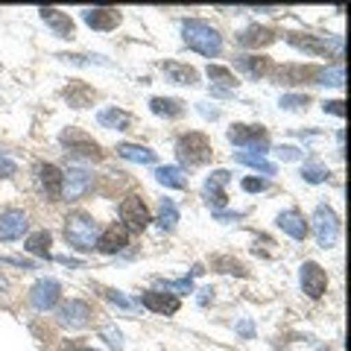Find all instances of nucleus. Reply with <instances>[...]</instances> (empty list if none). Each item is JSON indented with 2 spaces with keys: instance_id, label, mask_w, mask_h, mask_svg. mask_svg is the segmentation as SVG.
<instances>
[{
  "instance_id": "nucleus-42",
  "label": "nucleus",
  "mask_w": 351,
  "mask_h": 351,
  "mask_svg": "<svg viewBox=\"0 0 351 351\" xmlns=\"http://www.w3.org/2000/svg\"><path fill=\"white\" fill-rule=\"evenodd\" d=\"M167 287H173L176 293H191V290H193V281H191V278H182V281L167 284Z\"/></svg>"
},
{
  "instance_id": "nucleus-20",
  "label": "nucleus",
  "mask_w": 351,
  "mask_h": 351,
  "mask_svg": "<svg viewBox=\"0 0 351 351\" xmlns=\"http://www.w3.org/2000/svg\"><path fill=\"white\" fill-rule=\"evenodd\" d=\"M208 80L214 82V88H211V91H214L217 97H226V94H232V91H234V85H237L234 73L228 71V68H219V64H208Z\"/></svg>"
},
{
  "instance_id": "nucleus-27",
  "label": "nucleus",
  "mask_w": 351,
  "mask_h": 351,
  "mask_svg": "<svg viewBox=\"0 0 351 351\" xmlns=\"http://www.w3.org/2000/svg\"><path fill=\"white\" fill-rule=\"evenodd\" d=\"M156 179L164 184V188H173V191H184V188H188V179H184L182 170L173 167V164H167V167H158Z\"/></svg>"
},
{
  "instance_id": "nucleus-45",
  "label": "nucleus",
  "mask_w": 351,
  "mask_h": 351,
  "mask_svg": "<svg viewBox=\"0 0 351 351\" xmlns=\"http://www.w3.org/2000/svg\"><path fill=\"white\" fill-rule=\"evenodd\" d=\"M240 334H246V337H249V334H252V325H249V322H243V325H240Z\"/></svg>"
},
{
  "instance_id": "nucleus-4",
  "label": "nucleus",
  "mask_w": 351,
  "mask_h": 351,
  "mask_svg": "<svg viewBox=\"0 0 351 351\" xmlns=\"http://www.w3.org/2000/svg\"><path fill=\"white\" fill-rule=\"evenodd\" d=\"M62 144L68 147V156H73V158L103 161V149H100V144H97L91 135H85L82 129H64V132H62Z\"/></svg>"
},
{
  "instance_id": "nucleus-15",
  "label": "nucleus",
  "mask_w": 351,
  "mask_h": 351,
  "mask_svg": "<svg viewBox=\"0 0 351 351\" xmlns=\"http://www.w3.org/2000/svg\"><path fill=\"white\" fill-rule=\"evenodd\" d=\"M141 304H144L147 311L164 313V316H173L176 311H179V299H176L173 293H156V290H149V293L141 295Z\"/></svg>"
},
{
  "instance_id": "nucleus-41",
  "label": "nucleus",
  "mask_w": 351,
  "mask_h": 351,
  "mask_svg": "<svg viewBox=\"0 0 351 351\" xmlns=\"http://www.w3.org/2000/svg\"><path fill=\"white\" fill-rule=\"evenodd\" d=\"M325 112H331L337 117H346V103L343 100H328L325 103Z\"/></svg>"
},
{
  "instance_id": "nucleus-34",
  "label": "nucleus",
  "mask_w": 351,
  "mask_h": 351,
  "mask_svg": "<svg viewBox=\"0 0 351 351\" xmlns=\"http://www.w3.org/2000/svg\"><path fill=\"white\" fill-rule=\"evenodd\" d=\"M316 82H319V85H343L346 82L343 64H337V68H331V71H319V73H316Z\"/></svg>"
},
{
  "instance_id": "nucleus-16",
  "label": "nucleus",
  "mask_w": 351,
  "mask_h": 351,
  "mask_svg": "<svg viewBox=\"0 0 351 351\" xmlns=\"http://www.w3.org/2000/svg\"><path fill=\"white\" fill-rule=\"evenodd\" d=\"M228 179H232V173H228V170H217V173H211V179L205 182V199L211 202L217 211L228 202V196L223 191V184H228Z\"/></svg>"
},
{
  "instance_id": "nucleus-33",
  "label": "nucleus",
  "mask_w": 351,
  "mask_h": 351,
  "mask_svg": "<svg viewBox=\"0 0 351 351\" xmlns=\"http://www.w3.org/2000/svg\"><path fill=\"white\" fill-rule=\"evenodd\" d=\"M234 158H237L240 164H246V167H255V170H261V173H267V176L276 173V164L267 161L263 156H255V152H237Z\"/></svg>"
},
{
  "instance_id": "nucleus-37",
  "label": "nucleus",
  "mask_w": 351,
  "mask_h": 351,
  "mask_svg": "<svg viewBox=\"0 0 351 351\" xmlns=\"http://www.w3.org/2000/svg\"><path fill=\"white\" fill-rule=\"evenodd\" d=\"M307 103H311V97L307 94H287V97H281V108H304Z\"/></svg>"
},
{
  "instance_id": "nucleus-24",
  "label": "nucleus",
  "mask_w": 351,
  "mask_h": 351,
  "mask_svg": "<svg viewBox=\"0 0 351 351\" xmlns=\"http://www.w3.org/2000/svg\"><path fill=\"white\" fill-rule=\"evenodd\" d=\"M278 226H281V232H287L293 240H304L307 237V223H304V217L299 211H284L278 217Z\"/></svg>"
},
{
  "instance_id": "nucleus-43",
  "label": "nucleus",
  "mask_w": 351,
  "mask_h": 351,
  "mask_svg": "<svg viewBox=\"0 0 351 351\" xmlns=\"http://www.w3.org/2000/svg\"><path fill=\"white\" fill-rule=\"evenodd\" d=\"M278 156H281V161H295V158H299V149H295V147H281Z\"/></svg>"
},
{
  "instance_id": "nucleus-40",
  "label": "nucleus",
  "mask_w": 351,
  "mask_h": 351,
  "mask_svg": "<svg viewBox=\"0 0 351 351\" xmlns=\"http://www.w3.org/2000/svg\"><path fill=\"white\" fill-rule=\"evenodd\" d=\"M15 170H18V164L12 161V158H6V156H0V176H15Z\"/></svg>"
},
{
  "instance_id": "nucleus-13",
  "label": "nucleus",
  "mask_w": 351,
  "mask_h": 351,
  "mask_svg": "<svg viewBox=\"0 0 351 351\" xmlns=\"http://www.w3.org/2000/svg\"><path fill=\"white\" fill-rule=\"evenodd\" d=\"M27 228V214L18 211V208H9V211L0 214V240H18Z\"/></svg>"
},
{
  "instance_id": "nucleus-28",
  "label": "nucleus",
  "mask_w": 351,
  "mask_h": 351,
  "mask_svg": "<svg viewBox=\"0 0 351 351\" xmlns=\"http://www.w3.org/2000/svg\"><path fill=\"white\" fill-rule=\"evenodd\" d=\"M117 156L126 161H138V164H156V152L147 147H138V144H120Z\"/></svg>"
},
{
  "instance_id": "nucleus-22",
  "label": "nucleus",
  "mask_w": 351,
  "mask_h": 351,
  "mask_svg": "<svg viewBox=\"0 0 351 351\" xmlns=\"http://www.w3.org/2000/svg\"><path fill=\"white\" fill-rule=\"evenodd\" d=\"M237 68L246 76H252V80H263V76L272 73V59H267V56H240Z\"/></svg>"
},
{
  "instance_id": "nucleus-17",
  "label": "nucleus",
  "mask_w": 351,
  "mask_h": 351,
  "mask_svg": "<svg viewBox=\"0 0 351 351\" xmlns=\"http://www.w3.org/2000/svg\"><path fill=\"white\" fill-rule=\"evenodd\" d=\"M41 18H44V24H47L53 32H56L59 38H73V21L62 12V9H53V6H44L38 9Z\"/></svg>"
},
{
  "instance_id": "nucleus-25",
  "label": "nucleus",
  "mask_w": 351,
  "mask_h": 351,
  "mask_svg": "<svg viewBox=\"0 0 351 351\" xmlns=\"http://www.w3.org/2000/svg\"><path fill=\"white\" fill-rule=\"evenodd\" d=\"M38 179H41V188L47 191L50 199L62 196V170L56 167V164H44V167L38 170Z\"/></svg>"
},
{
  "instance_id": "nucleus-7",
  "label": "nucleus",
  "mask_w": 351,
  "mask_h": 351,
  "mask_svg": "<svg viewBox=\"0 0 351 351\" xmlns=\"http://www.w3.org/2000/svg\"><path fill=\"white\" fill-rule=\"evenodd\" d=\"M337 232H339L337 214L328 205H319L313 211V234H316V243H319L322 249H331L334 240H337Z\"/></svg>"
},
{
  "instance_id": "nucleus-12",
  "label": "nucleus",
  "mask_w": 351,
  "mask_h": 351,
  "mask_svg": "<svg viewBox=\"0 0 351 351\" xmlns=\"http://www.w3.org/2000/svg\"><path fill=\"white\" fill-rule=\"evenodd\" d=\"M88 188H91V176L80 167H71L62 176V196L64 199H80L82 193H88Z\"/></svg>"
},
{
  "instance_id": "nucleus-31",
  "label": "nucleus",
  "mask_w": 351,
  "mask_h": 351,
  "mask_svg": "<svg viewBox=\"0 0 351 351\" xmlns=\"http://www.w3.org/2000/svg\"><path fill=\"white\" fill-rule=\"evenodd\" d=\"M24 249L29 252V255H36V258H50V232H36V234H29L27 243H24Z\"/></svg>"
},
{
  "instance_id": "nucleus-39",
  "label": "nucleus",
  "mask_w": 351,
  "mask_h": 351,
  "mask_svg": "<svg viewBox=\"0 0 351 351\" xmlns=\"http://www.w3.org/2000/svg\"><path fill=\"white\" fill-rule=\"evenodd\" d=\"M243 191L261 193V191H267V182H263V179H243Z\"/></svg>"
},
{
  "instance_id": "nucleus-19",
  "label": "nucleus",
  "mask_w": 351,
  "mask_h": 351,
  "mask_svg": "<svg viewBox=\"0 0 351 351\" xmlns=\"http://www.w3.org/2000/svg\"><path fill=\"white\" fill-rule=\"evenodd\" d=\"M272 41H276V29H269V27H249L237 36L240 47H252V50L267 47V44H272Z\"/></svg>"
},
{
  "instance_id": "nucleus-32",
  "label": "nucleus",
  "mask_w": 351,
  "mask_h": 351,
  "mask_svg": "<svg viewBox=\"0 0 351 351\" xmlns=\"http://www.w3.org/2000/svg\"><path fill=\"white\" fill-rule=\"evenodd\" d=\"M176 223H179V208H176L173 199H164L161 208H158V226L164 228V232H173Z\"/></svg>"
},
{
  "instance_id": "nucleus-14",
  "label": "nucleus",
  "mask_w": 351,
  "mask_h": 351,
  "mask_svg": "<svg viewBox=\"0 0 351 351\" xmlns=\"http://www.w3.org/2000/svg\"><path fill=\"white\" fill-rule=\"evenodd\" d=\"M85 24L91 29H100V32H108L120 24V12L112 6H100V9H85Z\"/></svg>"
},
{
  "instance_id": "nucleus-1",
  "label": "nucleus",
  "mask_w": 351,
  "mask_h": 351,
  "mask_svg": "<svg viewBox=\"0 0 351 351\" xmlns=\"http://www.w3.org/2000/svg\"><path fill=\"white\" fill-rule=\"evenodd\" d=\"M182 38L191 50L202 53V56H219V50H223V36H219L211 24L196 21V18L182 24Z\"/></svg>"
},
{
  "instance_id": "nucleus-2",
  "label": "nucleus",
  "mask_w": 351,
  "mask_h": 351,
  "mask_svg": "<svg viewBox=\"0 0 351 351\" xmlns=\"http://www.w3.org/2000/svg\"><path fill=\"white\" fill-rule=\"evenodd\" d=\"M64 237L68 243L80 252H91L97 246V223L82 211H73L68 219H64Z\"/></svg>"
},
{
  "instance_id": "nucleus-11",
  "label": "nucleus",
  "mask_w": 351,
  "mask_h": 351,
  "mask_svg": "<svg viewBox=\"0 0 351 351\" xmlns=\"http://www.w3.org/2000/svg\"><path fill=\"white\" fill-rule=\"evenodd\" d=\"M129 243V228L123 223H114L108 226L106 232L97 237V249L103 252V255H117V252H123Z\"/></svg>"
},
{
  "instance_id": "nucleus-46",
  "label": "nucleus",
  "mask_w": 351,
  "mask_h": 351,
  "mask_svg": "<svg viewBox=\"0 0 351 351\" xmlns=\"http://www.w3.org/2000/svg\"><path fill=\"white\" fill-rule=\"evenodd\" d=\"M6 287H9V281H6V278H3V276H0V293H3V290H6Z\"/></svg>"
},
{
  "instance_id": "nucleus-10",
  "label": "nucleus",
  "mask_w": 351,
  "mask_h": 351,
  "mask_svg": "<svg viewBox=\"0 0 351 351\" xmlns=\"http://www.w3.org/2000/svg\"><path fill=\"white\" fill-rule=\"evenodd\" d=\"M328 287V276L325 269L316 261H307L302 267V290L311 295V299H322V293Z\"/></svg>"
},
{
  "instance_id": "nucleus-8",
  "label": "nucleus",
  "mask_w": 351,
  "mask_h": 351,
  "mask_svg": "<svg viewBox=\"0 0 351 351\" xmlns=\"http://www.w3.org/2000/svg\"><path fill=\"white\" fill-rule=\"evenodd\" d=\"M120 219H123V226L132 228V232H144L149 226V211L138 196H129V199L120 202Z\"/></svg>"
},
{
  "instance_id": "nucleus-23",
  "label": "nucleus",
  "mask_w": 351,
  "mask_h": 351,
  "mask_svg": "<svg viewBox=\"0 0 351 351\" xmlns=\"http://www.w3.org/2000/svg\"><path fill=\"white\" fill-rule=\"evenodd\" d=\"M94 88L91 85H85V82H71L68 88H64V100H68L73 108H85V106H91L94 103Z\"/></svg>"
},
{
  "instance_id": "nucleus-29",
  "label": "nucleus",
  "mask_w": 351,
  "mask_h": 351,
  "mask_svg": "<svg viewBox=\"0 0 351 351\" xmlns=\"http://www.w3.org/2000/svg\"><path fill=\"white\" fill-rule=\"evenodd\" d=\"M149 108L156 112L158 117H182L184 114V106L179 100H170V97H152Z\"/></svg>"
},
{
  "instance_id": "nucleus-30",
  "label": "nucleus",
  "mask_w": 351,
  "mask_h": 351,
  "mask_svg": "<svg viewBox=\"0 0 351 351\" xmlns=\"http://www.w3.org/2000/svg\"><path fill=\"white\" fill-rule=\"evenodd\" d=\"M316 68H304V64H290V68H281L276 76H278V82H287V85H293V82H304V80H316Z\"/></svg>"
},
{
  "instance_id": "nucleus-44",
  "label": "nucleus",
  "mask_w": 351,
  "mask_h": 351,
  "mask_svg": "<svg viewBox=\"0 0 351 351\" xmlns=\"http://www.w3.org/2000/svg\"><path fill=\"white\" fill-rule=\"evenodd\" d=\"M106 295H108V299H112V302H117V304H120V307H132V302H129V299H126V295H120V293H117V290H108V293H106Z\"/></svg>"
},
{
  "instance_id": "nucleus-36",
  "label": "nucleus",
  "mask_w": 351,
  "mask_h": 351,
  "mask_svg": "<svg viewBox=\"0 0 351 351\" xmlns=\"http://www.w3.org/2000/svg\"><path fill=\"white\" fill-rule=\"evenodd\" d=\"M214 267H217L219 272H234V276H246V269L240 267L237 261H232V258H214Z\"/></svg>"
},
{
  "instance_id": "nucleus-18",
  "label": "nucleus",
  "mask_w": 351,
  "mask_h": 351,
  "mask_svg": "<svg viewBox=\"0 0 351 351\" xmlns=\"http://www.w3.org/2000/svg\"><path fill=\"white\" fill-rule=\"evenodd\" d=\"M88 319H91V307L85 302H68L59 307V322L68 328H82L88 325Z\"/></svg>"
},
{
  "instance_id": "nucleus-35",
  "label": "nucleus",
  "mask_w": 351,
  "mask_h": 351,
  "mask_svg": "<svg viewBox=\"0 0 351 351\" xmlns=\"http://www.w3.org/2000/svg\"><path fill=\"white\" fill-rule=\"evenodd\" d=\"M302 176H304V182H311V184H322V182H325L331 173H328V170L322 167V164H304Z\"/></svg>"
},
{
  "instance_id": "nucleus-9",
  "label": "nucleus",
  "mask_w": 351,
  "mask_h": 351,
  "mask_svg": "<svg viewBox=\"0 0 351 351\" xmlns=\"http://www.w3.org/2000/svg\"><path fill=\"white\" fill-rule=\"evenodd\" d=\"M59 295H62V287L56 278H41L36 287L29 290V302H32V307H38V311H53V307L59 304Z\"/></svg>"
},
{
  "instance_id": "nucleus-5",
  "label": "nucleus",
  "mask_w": 351,
  "mask_h": 351,
  "mask_svg": "<svg viewBox=\"0 0 351 351\" xmlns=\"http://www.w3.org/2000/svg\"><path fill=\"white\" fill-rule=\"evenodd\" d=\"M287 38L293 47H299L304 53H311V56H331V53H337V56H343V38H316V36H304V32H287Z\"/></svg>"
},
{
  "instance_id": "nucleus-3",
  "label": "nucleus",
  "mask_w": 351,
  "mask_h": 351,
  "mask_svg": "<svg viewBox=\"0 0 351 351\" xmlns=\"http://www.w3.org/2000/svg\"><path fill=\"white\" fill-rule=\"evenodd\" d=\"M176 156H179L182 164H188V167H199V164H208L214 156L211 149V141L199 132H188V135H182L176 141Z\"/></svg>"
},
{
  "instance_id": "nucleus-38",
  "label": "nucleus",
  "mask_w": 351,
  "mask_h": 351,
  "mask_svg": "<svg viewBox=\"0 0 351 351\" xmlns=\"http://www.w3.org/2000/svg\"><path fill=\"white\" fill-rule=\"evenodd\" d=\"M100 337H103V339H106V343L112 346V348H120V346H123V337H120V331H117V328H112V325L100 328Z\"/></svg>"
},
{
  "instance_id": "nucleus-26",
  "label": "nucleus",
  "mask_w": 351,
  "mask_h": 351,
  "mask_svg": "<svg viewBox=\"0 0 351 351\" xmlns=\"http://www.w3.org/2000/svg\"><path fill=\"white\" fill-rule=\"evenodd\" d=\"M97 120H100V126H106V129H117V132H123V129L132 126V114L120 112V108H103V112L97 114Z\"/></svg>"
},
{
  "instance_id": "nucleus-47",
  "label": "nucleus",
  "mask_w": 351,
  "mask_h": 351,
  "mask_svg": "<svg viewBox=\"0 0 351 351\" xmlns=\"http://www.w3.org/2000/svg\"><path fill=\"white\" fill-rule=\"evenodd\" d=\"M88 351H91V348H88Z\"/></svg>"
},
{
  "instance_id": "nucleus-6",
  "label": "nucleus",
  "mask_w": 351,
  "mask_h": 351,
  "mask_svg": "<svg viewBox=\"0 0 351 351\" xmlns=\"http://www.w3.org/2000/svg\"><path fill=\"white\" fill-rule=\"evenodd\" d=\"M228 141L237 147H246L249 152H255V156H263L269 147V138H267V129L263 126H246V123H237L228 129Z\"/></svg>"
},
{
  "instance_id": "nucleus-21",
  "label": "nucleus",
  "mask_w": 351,
  "mask_h": 351,
  "mask_svg": "<svg viewBox=\"0 0 351 351\" xmlns=\"http://www.w3.org/2000/svg\"><path fill=\"white\" fill-rule=\"evenodd\" d=\"M161 71L173 85H193L199 80V73H196L191 64H182V62H161Z\"/></svg>"
}]
</instances>
